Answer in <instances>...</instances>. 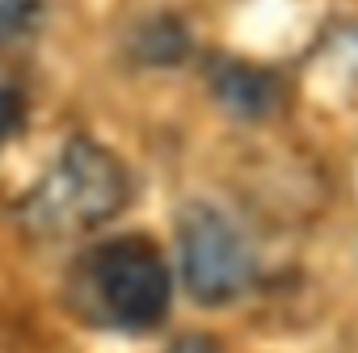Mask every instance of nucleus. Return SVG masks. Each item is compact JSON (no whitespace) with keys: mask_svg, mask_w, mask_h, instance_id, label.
Segmentation results:
<instances>
[{"mask_svg":"<svg viewBox=\"0 0 358 353\" xmlns=\"http://www.w3.org/2000/svg\"><path fill=\"white\" fill-rule=\"evenodd\" d=\"M59 299L64 311L93 332L143 336L173 311V265L143 232L101 236L68 261Z\"/></svg>","mask_w":358,"mask_h":353,"instance_id":"f257e3e1","label":"nucleus"},{"mask_svg":"<svg viewBox=\"0 0 358 353\" xmlns=\"http://www.w3.org/2000/svg\"><path fill=\"white\" fill-rule=\"evenodd\" d=\"M135 198L127 160L93 135H68L51 168L13 202V223L26 240L59 244L110 227Z\"/></svg>","mask_w":358,"mask_h":353,"instance_id":"f03ea898","label":"nucleus"},{"mask_svg":"<svg viewBox=\"0 0 358 353\" xmlns=\"http://www.w3.org/2000/svg\"><path fill=\"white\" fill-rule=\"evenodd\" d=\"M177 273L199 307H228L257 286V253L228 211L186 202L177 211Z\"/></svg>","mask_w":358,"mask_h":353,"instance_id":"7ed1b4c3","label":"nucleus"},{"mask_svg":"<svg viewBox=\"0 0 358 353\" xmlns=\"http://www.w3.org/2000/svg\"><path fill=\"white\" fill-rule=\"evenodd\" d=\"M203 84L211 101L236 122H270L274 114H282L291 97L282 68L257 63L245 55H228V51H211L203 59Z\"/></svg>","mask_w":358,"mask_h":353,"instance_id":"20e7f679","label":"nucleus"},{"mask_svg":"<svg viewBox=\"0 0 358 353\" xmlns=\"http://www.w3.org/2000/svg\"><path fill=\"white\" fill-rule=\"evenodd\" d=\"M194 55V34L177 13H156L131 34V59L139 68H177Z\"/></svg>","mask_w":358,"mask_h":353,"instance_id":"39448f33","label":"nucleus"},{"mask_svg":"<svg viewBox=\"0 0 358 353\" xmlns=\"http://www.w3.org/2000/svg\"><path fill=\"white\" fill-rule=\"evenodd\" d=\"M43 26V0H0V51L30 43Z\"/></svg>","mask_w":358,"mask_h":353,"instance_id":"423d86ee","label":"nucleus"},{"mask_svg":"<svg viewBox=\"0 0 358 353\" xmlns=\"http://www.w3.org/2000/svg\"><path fill=\"white\" fill-rule=\"evenodd\" d=\"M26 114H30V101H26V93L17 89V84H0V151H5L17 135H22V126H26Z\"/></svg>","mask_w":358,"mask_h":353,"instance_id":"0eeeda50","label":"nucleus"},{"mask_svg":"<svg viewBox=\"0 0 358 353\" xmlns=\"http://www.w3.org/2000/svg\"><path fill=\"white\" fill-rule=\"evenodd\" d=\"M164 353H224V349H220V340L207 336V332H186V336H177Z\"/></svg>","mask_w":358,"mask_h":353,"instance_id":"6e6552de","label":"nucleus"}]
</instances>
